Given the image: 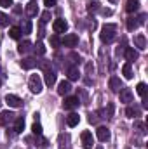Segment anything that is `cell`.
Returning a JSON list of instances; mask_svg holds the SVG:
<instances>
[{"instance_id": "1", "label": "cell", "mask_w": 148, "mask_h": 149, "mask_svg": "<svg viewBox=\"0 0 148 149\" xmlns=\"http://www.w3.org/2000/svg\"><path fill=\"white\" fill-rule=\"evenodd\" d=\"M115 31H117V26L115 24H103L101 26V33H99V38L103 43H110L111 40L115 38Z\"/></svg>"}, {"instance_id": "2", "label": "cell", "mask_w": 148, "mask_h": 149, "mask_svg": "<svg viewBox=\"0 0 148 149\" xmlns=\"http://www.w3.org/2000/svg\"><path fill=\"white\" fill-rule=\"evenodd\" d=\"M28 87H30V90H32L33 94H40V92H42V80H40L38 74H32V76H30Z\"/></svg>"}, {"instance_id": "3", "label": "cell", "mask_w": 148, "mask_h": 149, "mask_svg": "<svg viewBox=\"0 0 148 149\" xmlns=\"http://www.w3.org/2000/svg\"><path fill=\"white\" fill-rule=\"evenodd\" d=\"M80 139H82L84 148L85 149H92V146H94V139H92V134H91L89 130H84V132L80 134Z\"/></svg>"}, {"instance_id": "4", "label": "cell", "mask_w": 148, "mask_h": 149, "mask_svg": "<svg viewBox=\"0 0 148 149\" xmlns=\"http://www.w3.org/2000/svg\"><path fill=\"white\" fill-rule=\"evenodd\" d=\"M12 121H16V114L12 111H2L0 113V125L2 127H7Z\"/></svg>"}, {"instance_id": "5", "label": "cell", "mask_w": 148, "mask_h": 149, "mask_svg": "<svg viewBox=\"0 0 148 149\" xmlns=\"http://www.w3.org/2000/svg\"><path fill=\"white\" fill-rule=\"evenodd\" d=\"M52 30H54V33H65V31L68 30V23H66L65 19H54Z\"/></svg>"}, {"instance_id": "6", "label": "cell", "mask_w": 148, "mask_h": 149, "mask_svg": "<svg viewBox=\"0 0 148 149\" xmlns=\"http://www.w3.org/2000/svg\"><path fill=\"white\" fill-rule=\"evenodd\" d=\"M5 102H7L11 108H21V106H23L21 97H18V95H14V94H7V95H5Z\"/></svg>"}, {"instance_id": "7", "label": "cell", "mask_w": 148, "mask_h": 149, "mask_svg": "<svg viewBox=\"0 0 148 149\" xmlns=\"http://www.w3.org/2000/svg\"><path fill=\"white\" fill-rule=\"evenodd\" d=\"M77 43H78V37L75 33H68V35H65L63 40H61V45H65V47H75Z\"/></svg>"}, {"instance_id": "8", "label": "cell", "mask_w": 148, "mask_h": 149, "mask_svg": "<svg viewBox=\"0 0 148 149\" xmlns=\"http://www.w3.org/2000/svg\"><path fill=\"white\" fill-rule=\"evenodd\" d=\"M118 92H120V102H124V104L132 102L134 95H132V90H131V88H122V90H118Z\"/></svg>"}, {"instance_id": "9", "label": "cell", "mask_w": 148, "mask_h": 149, "mask_svg": "<svg viewBox=\"0 0 148 149\" xmlns=\"http://www.w3.org/2000/svg\"><path fill=\"white\" fill-rule=\"evenodd\" d=\"M96 137H98L101 142H106V141H110V130H108L106 127H98Z\"/></svg>"}, {"instance_id": "10", "label": "cell", "mask_w": 148, "mask_h": 149, "mask_svg": "<svg viewBox=\"0 0 148 149\" xmlns=\"http://www.w3.org/2000/svg\"><path fill=\"white\" fill-rule=\"evenodd\" d=\"M78 97H66L65 99V102H63V108L65 109H75V108H78Z\"/></svg>"}, {"instance_id": "11", "label": "cell", "mask_w": 148, "mask_h": 149, "mask_svg": "<svg viewBox=\"0 0 148 149\" xmlns=\"http://www.w3.org/2000/svg\"><path fill=\"white\" fill-rule=\"evenodd\" d=\"M108 85H110L111 92H118V90L122 88V83H120V78H118V76H110Z\"/></svg>"}, {"instance_id": "12", "label": "cell", "mask_w": 148, "mask_h": 149, "mask_svg": "<svg viewBox=\"0 0 148 149\" xmlns=\"http://www.w3.org/2000/svg\"><path fill=\"white\" fill-rule=\"evenodd\" d=\"M70 90H72V85H70L68 80L59 81V85H58V94H59V95H65V94H68Z\"/></svg>"}, {"instance_id": "13", "label": "cell", "mask_w": 148, "mask_h": 149, "mask_svg": "<svg viewBox=\"0 0 148 149\" xmlns=\"http://www.w3.org/2000/svg\"><path fill=\"white\" fill-rule=\"evenodd\" d=\"M37 12H38L37 0H30V2H28V5H26V14H28L30 17H33V16H37Z\"/></svg>"}, {"instance_id": "14", "label": "cell", "mask_w": 148, "mask_h": 149, "mask_svg": "<svg viewBox=\"0 0 148 149\" xmlns=\"http://www.w3.org/2000/svg\"><path fill=\"white\" fill-rule=\"evenodd\" d=\"M124 54H125V59H127L129 63H132V61H136V59H138V56H140V54H138V50H134L132 47H127Z\"/></svg>"}, {"instance_id": "15", "label": "cell", "mask_w": 148, "mask_h": 149, "mask_svg": "<svg viewBox=\"0 0 148 149\" xmlns=\"http://www.w3.org/2000/svg\"><path fill=\"white\" fill-rule=\"evenodd\" d=\"M21 66H23V70H32L33 66H37V59L35 57H25L21 61Z\"/></svg>"}, {"instance_id": "16", "label": "cell", "mask_w": 148, "mask_h": 149, "mask_svg": "<svg viewBox=\"0 0 148 149\" xmlns=\"http://www.w3.org/2000/svg\"><path fill=\"white\" fill-rule=\"evenodd\" d=\"M134 45H136L140 50H145V49H147V38H145V35H136V37H134Z\"/></svg>"}, {"instance_id": "17", "label": "cell", "mask_w": 148, "mask_h": 149, "mask_svg": "<svg viewBox=\"0 0 148 149\" xmlns=\"http://www.w3.org/2000/svg\"><path fill=\"white\" fill-rule=\"evenodd\" d=\"M78 121H80V116H78L77 113H70V114L66 116V125H68V127H77Z\"/></svg>"}, {"instance_id": "18", "label": "cell", "mask_w": 148, "mask_h": 149, "mask_svg": "<svg viewBox=\"0 0 148 149\" xmlns=\"http://www.w3.org/2000/svg\"><path fill=\"white\" fill-rule=\"evenodd\" d=\"M140 9V2L138 0H127V3H125V10L127 12H136Z\"/></svg>"}, {"instance_id": "19", "label": "cell", "mask_w": 148, "mask_h": 149, "mask_svg": "<svg viewBox=\"0 0 148 149\" xmlns=\"http://www.w3.org/2000/svg\"><path fill=\"white\" fill-rule=\"evenodd\" d=\"M122 73H124V76H125L127 80H131V78H132V64H131L129 61L122 66Z\"/></svg>"}, {"instance_id": "20", "label": "cell", "mask_w": 148, "mask_h": 149, "mask_svg": "<svg viewBox=\"0 0 148 149\" xmlns=\"http://www.w3.org/2000/svg\"><path fill=\"white\" fill-rule=\"evenodd\" d=\"M56 83V73L54 71H47L45 73V85L47 87H52Z\"/></svg>"}, {"instance_id": "21", "label": "cell", "mask_w": 148, "mask_h": 149, "mask_svg": "<svg viewBox=\"0 0 148 149\" xmlns=\"http://www.w3.org/2000/svg\"><path fill=\"white\" fill-rule=\"evenodd\" d=\"M25 130V118H16V125H14V132L21 134Z\"/></svg>"}, {"instance_id": "22", "label": "cell", "mask_w": 148, "mask_h": 149, "mask_svg": "<svg viewBox=\"0 0 148 149\" xmlns=\"http://www.w3.org/2000/svg\"><path fill=\"white\" fill-rule=\"evenodd\" d=\"M78 76H80V71H78L77 66L68 68V80H78Z\"/></svg>"}, {"instance_id": "23", "label": "cell", "mask_w": 148, "mask_h": 149, "mask_svg": "<svg viewBox=\"0 0 148 149\" xmlns=\"http://www.w3.org/2000/svg\"><path fill=\"white\" fill-rule=\"evenodd\" d=\"M9 37L14 38V40H19V37H21V28H18V26H12V28L9 30Z\"/></svg>"}, {"instance_id": "24", "label": "cell", "mask_w": 148, "mask_h": 149, "mask_svg": "<svg viewBox=\"0 0 148 149\" xmlns=\"http://www.w3.org/2000/svg\"><path fill=\"white\" fill-rule=\"evenodd\" d=\"M147 90H148V87H147V83H138V87H136V92H138V95H141V97H145L147 95Z\"/></svg>"}, {"instance_id": "25", "label": "cell", "mask_w": 148, "mask_h": 149, "mask_svg": "<svg viewBox=\"0 0 148 149\" xmlns=\"http://www.w3.org/2000/svg\"><path fill=\"white\" fill-rule=\"evenodd\" d=\"M125 114H127V118H136V116L140 114V109H138V108H132V106H127Z\"/></svg>"}, {"instance_id": "26", "label": "cell", "mask_w": 148, "mask_h": 149, "mask_svg": "<svg viewBox=\"0 0 148 149\" xmlns=\"http://www.w3.org/2000/svg\"><path fill=\"white\" fill-rule=\"evenodd\" d=\"M138 21H136V17H127V30L129 31H132V30H136L138 28Z\"/></svg>"}, {"instance_id": "27", "label": "cell", "mask_w": 148, "mask_h": 149, "mask_svg": "<svg viewBox=\"0 0 148 149\" xmlns=\"http://www.w3.org/2000/svg\"><path fill=\"white\" fill-rule=\"evenodd\" d=\"M30 47H32V43H30V42H23V43H19L18 52H19V54H26V52L30 50Z\"/></svg>"}, {"instance_id": "28", "label": "cell", "mask_w": 148, "mask_h": 149, "mask_svg": "<svg viewBox=\"0 0 148 149\" xmlns=\"http://www.w3.org/2000/svg\"><path fill=\"white\" fill-rule=\"evenodd\" d=\"M113 111H115V106L110 102V104H108V108H106L105 111H101V114H105L103 118H111V116H113Z\"/></svg>"}, {"instance_id": "29", "label": "cell", "mask_w": 148, "mask_h": 149, "mask_svg": "<svg viewBox=\"0 0 148 149\" xmlns=\"http://www.w3.org/2000/svg\"><path fill=\"white\" fill-rule=\"evenodd\" d=\"M35 54H38V56H44L45 54V45L42 43V42H38V43H35Z\"/></svg>"}, {"instance_id": "30", "label": "cell", "mask_w": 148, "mask_h": 149, "mask_svg": "<svg viewBox=\"0 0 148 149\" xmlns=\"http://www.w3.org/2000/svg\"><path fill=\"white\" fill-rule=\"evenodd\" d=\"M38 66H40V70L44 71V73H47V71H51V66H49V61H37Z\"/></svg>"}, {"instance_id": "31", "label": "cell", "mask_w": 148, "mask_h": 149, "mask_svg": "<svg viewBox=\"0 0 148 149\" xmlns=\"http://www.w3.org/2000/svg\"><path fill=\"white\" fill-rule=\"evenodd\" d=\"M51 45H52L54 49H58V47L61 45V40H59V37H58V35H54V37H51Z\"/></svg>"}, {"instance_id": "32", "label": "cell", "mask_w": 148, "mask_h": 149, "mask_svg": "<svg viewBox=\"0 0 148 149\" xmlns=\"http://www.w3.org/2000/svg\"><path fill=\"white\" fill-rule=\"evenodd\" d=\"M32 130H33V134H35V135H40V134H42V125H40L38 121H35V123H33V127H32Z\"/></svg>"}, {"instance_id": "33", "label": "cell", "mask_w": 148, "mask_h": 149, "mask_svg": "<svg viewBox=\"0 0 148 149\" xmlns=\"http://www.w3.org/2000/svg\"><path fill=\"white\" fill-rule=\"evenodd\" d=\"M40 17H42V23H49L51 21V10H44Z\"/></svg>"}, {"instance_id": "34", "label": "cell", "mask_w": 148, "mask_h": 149, "mask_svg": "<svg viewBox=\"0 0 148 149\" xmlns=\"http://www.w3.org/2000/svg\"><path fill=\"white\" fill-rule=\"evenodd\" d=\"M21 33H32V21H26L25 26L21 28Z\"/></svg>"}, {"instance_id": "35", "label": "cell", "mask_w": 148, "mask_h": 149, "mask_svg": "<svg viewBox=\"0 0 148 149\" xmlns=\"http://www.w3.org/2000/svg\"><path fill=\"white\" fill-rule=\"evenodd\" d=\"M134 128H136L140 134H145V123H141V121H134Z\"/></svg>"}, {"instance_id": "36", "label": "cell", "mask_w": 148, "mask_h": 149, "mask_svg": "<svg viewBox=\"0 0 148 149\" xmlns=\"http://www.w3.org/2000/svg\"><path fill=\"white\" fill-rule=\"evenodd\" d=\"M7 24H9V16L0 12V26H7Z\"/></svg>"}, {"instance_id": "37", "label": "cell", "mask_w": 148, "mask_h": 149, "mask_svg": "<svg viewBox=\"0 0 148 149\" xmlns=\"http://www.w3.org/2000/svg\"><path fill=\"white\" fill-rule=\"evenodd\" d=\"M98 5H99V3H98V2H94V3H92V2H91V3H89V7H87V10H89V12H94V10H96V9H98Z\"/></svg>"}, {"instance_id": "38", "label": "cell", "mask_w": 148, "mask_h": 149, "mask_svg": "<svg viewBox=\"0 0 148 149\" xmlns=\"http://www.w3.org/2000/svg\"><path fill=\"white\" fill-rule=\"evenodd\" d=\"M44 3H45V7H49V9H51V7H54V5H56V0H44Z\"/></svg>"}, {"instance_id": "39", "label": "cell", "mask_w": 148, "mask_h": 149, "mask_svg": "<svg viewBox=\"0 0 148 149\" xmlns=\"http://www.w3.org/2000/svg\"><path fill=\"white\" fill-rule=\"evenodd\" d=\"M0 5L2 7H11L12 5V0H0Z\"/></svg>"}, {"instance_id": "40", "label": "cell", "mask_w": 148, "mask_h": 149, "mask_svg": "<svg viewBox=\"0 0 148 149\" xmlns=\"http://www.w3.org/2000/svg\"><path fill=\"white\" fill-rule=\"evenodd\" d=\"M101 14L103 16H111V9H101Z\"/></svg>"}, {"instance_id": "41", "label": "cell", "mask_w": 148, "mask_h": 149, "mask_svg": "<svg viewBox=\"0 0 148 149\" xmlns=\"http://www.w3.org/2000/svg\"><path fill=\"white\" fill-rule=\"evenodd\" d=\"M145 19H147V14H141V16L138 17V23H140V24H143V23H145Z\"/></svg>"}, {"instance_id": "42", "label": "cell", "mask_w": 148, "mask_h": 149, "mask_svg": "<svg viewBox=\"0 0 148 149\" xmlns=\"http://www.w3.org/2000/svg\"><path fill=\"white\" fill-rule=\"evenodd\" d=\"M44 35H45V33H44V26L40 24V28H38V37L42 38V37H44Z\"/></svg>"}, {"instance_id": "43", "label": "cell", "mask_w": 148, "mask_h": 149, "mask_svg": "<svg viewBox=\"0 0 148 149\" xmlns=\"http://www.w3.org/2000/svg\"><path fill=\"white\" fill-rule=\"evenodd\" d=\"M0 104H2V102H0Z\"/></svg>"}, {"instance_id": "44", "label": "cell", "mask_w": 148, "mask_h": 149, "mask_svg": "<svg viewBox=\"0 0 148 149\" xmlns=\"http://www.w3.org/2000/svg\"><path fill=\"white\" fill-rule=\"evenodd\" d=\"M127 149H129V148H127Z\"/></svg>"}]
</instances>
